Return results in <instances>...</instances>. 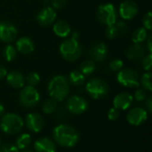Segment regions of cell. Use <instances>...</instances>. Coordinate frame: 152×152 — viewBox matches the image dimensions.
Instances as JSON below:
<instances>
[{
    "instance_id": "9",
    "label": "cell",
    "mask_w": 152,
    "mask_h": 152,
    "mask_svg": "<svg viewBox=\"0 0 152 152\" xmlns=\"http://www.w3.org/2000/svg\"><path fill=\"white\" fill-rule=\"evenodd\" d=\"M68 110L74 115H80L84 113L88 108L87 101L79 95L70 96L67 101Z\"/></svg>"
},
{
    "instance_id": "21",
    "label": "cell",
    "mask_w": 152,
    "mask_h": 152,
    "mask_svg": "<svg viewBox=\"0 0 152 152\" xmlns=\"http://www.w3.org/2000/svg\"><path fill=\"white\" fill-rule=\"evenodd\" d=\"M53 30L54 34L60 37H67L69 36L71 32V28L69 23L62 20L54 21L53 26Z\"/></svg>"
},
{
    "instance_id": "32",
    "label": "cell",
    "mask_w": 152,
    "mask_h": 152,
    "mask_svg": "<svg viewBox=\"0 0 152 152\" xmlns=\"http://www.w3.org/2000/svg\"><path fill=\"white\" fill-rule=\"evenodd\" d=\"M142 66L143 69L146 71H151L152 67V54L149 53L146 54L142 59Z\"/></svg>"
},
{
    "instance_id": "7",
    "label": "cell",
    "mask_w": 152,
    "mask_h": 152,
    "mask_svg": "<svg viewBox=\"0 0 152 152\" xmlns=\"http://www.w3.org/2000/svg\"><path fill=\"white\" fill-rule=\"evenodd\" d=\"M39 101L40 94L33 86H23L19 94V102L25 108H33L37 105Z\"/></svg>"
},
{
    "instance_id": "3",
    "label": "cell",
    "mask_w": 152,
    "mask_h": 152,
    "mask_svg": "<svg viewBox=\"0 0 152 152\" xmlns=\"http://www.w3.org/2000/svg\"><path fill=\"white\" fill-rule=\"evenodd\" d=\"M24 126L23 119L15 113L4 114L0 122L1 130L6 134H19Z\"/></svg>"
},
{
    "instance_id": "16",
    "label": "cell",
    "mask_w": 152,
    "mask_h": 152,
    "mask_svg": "<svg viewBox=\"0 0 152 152\" xmlns=\"http://www.w3.org/2000/svg\"><path fill=\"white\" fill-rule=\"evenodd\" d=\"M134 101V97L132 94L126 92L120 93L117 94L113 99V106L118 110H128Z\"/></svg>"
},
{
    "instance_id": "4",
    "label": "cell",
    "mask_w": 152,
    "mask_h": 152,
    "mask_svg": "<svg viewBox=\"0 0 152 152\" xmlns=\"http://www.w3.org/2000/svg\"><path fill=\"white\" fill-rule=\"evenodd\" d=\"M60 53L64 60L68 61H74L80 57L82 53V48L78 43V40L70 37L64 40L61 44Z\"/></svg>"
},
{
    "instance_id": "35",
    "label": "cell",
    "mask_w": 152,
    "mask_h": 152,
    "mask_svg": "<svg viewBox=\"0 0 152 152\" xmlns=\"http://www.w3.org/2000/svg\"><path fill=\"white\" fill-rule=\"evenodd\" d=\"M147 96H148V94H147V91L145 90V89H138V90H136L135 91V93H134V96H133L136 101H138V102H142V101H144L146 98H147Z\"/></svg>"
},
{
    "instance_id": "13",
    "label": "cell",
    "mask_w": 152,
    "mask_h": 152,
    "mask_svg": "<svg viewBox=\"0 0 152 152\" xmlns=\"http://www.w3.org/2000/svg\"><path fill=\"white\" fill-rule=\"evenodd\" d=\"M126 119L130 125L138 126L147 121L148 112H147V110H145L144 109L140 108V107L134 108L128 112V114L126 116Z\"/></svg>"
},
{
    "instance_id": "37",
    "label": "cell",
    "mask_w": 152,
    "mask_h": 152,
    "mask_svg": "<svg viewBox=\"0 0 152 152\" xmlns=\"http://www.w3.org/2000/svg\"><path fill=\"white\" fill-rule=\"evenodd\" d=\"M0 152H20V150L13 144L5 143L0 146Z\"/></svg>"
},
{
    "instance_id": "44",
    "label": "cell",
    "mask_w": 152,
    "mask_h": 152,
    "mask_svg": "<svg viewBox=\"0 0 152 152\" xmlns=\"http://www.w3.org/2000/svg\"><path fill=\"white\" fill-rule=\"evenodd\" d=\"M43 4H44V6H51L50 0H45Z\"/></svg>"
},
{
    "instance_id": "25",
    "label": "cell",
    "mask_w": 152,
    "mask_h": 152,
    "mask_svg": "<svg viewBox=\"0 0 152 152\" xmlns=\"http://www.w3.org/2000/svg\"><path fill=\"white\" fill-rule=\"evenodd\" d=\"M96 69L95 61L93 60H87L81 63L80 65V71L85 75V76H89L94 73V71Z\"/></svg>"
},
{
    "instance_id": "36",
    "label": "cell",
    "mask_w": 152,
    "mask_h": 152,
    "mask_svg": "<svg viewBox=\"0 0 152 152\" xmlns=\"http://www.w3.org/2000/svg\"><path fill=\"white\" fill-rule=\"evenodd\" d=\"M51 7H53L54 10L62 9L65 7V5L68 3V0H50Z\"/></svg>"
},
{
    "instance_id": "41",
    "label": "cell",
    "mask_w": 152,
    "mask_h": 152,
    "mask_svg": "<svg viewBox=\"0 0 152 152\" xmlns=\"http://www.w3.org/2000/svg\"><path fill=\"white\" fill-rule=\"evenodd\" d=\"M152 39H151V36H148L147 37V49L149 51L150 53H151L152 52Z\"/></svg>"
},
{
    "instance_id": "24",
    "label": "cell",
    "mask_w": 152,
    "mask_h": 152,
    "mask_svg": "<svg viewBox=\"0 0 152 152\" xmlns=\"http://www.w3.org/2000/svg\"><path fill=\"white\" fill-rule=\"evenodd\" d=\"M31 143V136L28 134H21L15 142V146L19 150H25L27 149Z\"/></svg>"
},
{
    "instance_id": "23",
    "label": "cell",
    "mask_w": 152,
    "mask_h": 152,
    "mask_svg": "<svg viewBox=\"0 0 152 152\" xmlns=\"http://www.w3.org/2000/svg\"><path fill=\"white\" fill-rule=\"evenodd\" d=\"M148 30L145 28H136L132 36V40L134 44H141L145 41L148 37Z\"/></svg>"
},
{
    "instance_id": "14",
    "label": "cell",
    "mask_w": 152,
    "mask_h": 152,
    "mask_svg": "<svg viewBox=\"0 0 152 152\" xmlns=\"http://www.w3.org/2000/svg\"><path fill=\"white\" fill-rule=\"evenodd\" d=\"M25 124L29 131L33 133H39L45 126V120L38 113H29L25 118Z\"/></svg>"
},
{
    "instance_id": "5",
    "label": "cell",
    "mask_w": 152,
    "mask_h": 152,
    "mask_svg": "<svg viewBox=\"0 0 152 152\" xmlns=\"http://www.w3.org/2000/svg\"><path fill=\"white\" fill-rule=\"evenodd\" d=\"M97 20L105 26L114 25L117 21L118 13L113 4H102L99 5L96 12Z\"/></svg>"
},
{
    "instance_id": "12",
    "label": "cell",
    "mask_w": 152,
    "mask_h": 152,
    "mask_svg": "<svg viewBox=\"0 0 152 152\" xmlns=\"http://www.w3.org/2000/svg\"><path fill=\"white\" fill-rule=\"evenodd\" d=\"M57 14L55 10L51 6H44L37 15V21L43 27H48L54 23Z\"/></svg>"
},
{
    "instance_id": "34",
    "label": "cell",
    "mask_w": 152,
    "mask_h": 152,
    "mask_svg": "<svg viewBox=\"0 0 152 152\" xmlns=\"http://www.w3.org/2000/svg\"><path fill=\"white\" fill-rule=\"evenodd\" d=\"M105 35L109 39H114L118 36V32L115 27V25H110V26H107L106 29H105Z\"/></svg>"
},
{
    "instance_id": "17",
    "label": "cell",
    "mask_w": 152,
    "mask_h": 152,
    "mask_svg": "<svg viewBox=\"0 0 152 152\" xmlns=\"http://www.w3.org/2000/svg\"><path fill=\"white\" fill-rule=\"evenodd\" d=\"M36 152H57L56 145L53 140L48 137H42L34 143Z\"/></svg>"
},
{
    "instance_id": "15",
    "label": "cell",
    "mask_w": 152,
    "mask_h": 152,
    "mask_svg": "<svg viewBox=\"0 0 152 152\" xmlns=\"http://www.w3.org/2000/svg\"><path fill=\"white\" fill-rule=\"evenodd\" d=\"M89 54L94 61H102L107 58L109 54L108 46L103 42H98L92 45L89 51Z\"/></svg>"
},
{
    "instance_id": "1",
    "label": "cell",
    "mask_w": 152,
    "mask_h": 152,
    "mask_svg": "<svg viewBox=\"0 0 152 152\" xmlns=\"http://www.w3.org/2000/svg\"><path fill=\"white\" fill-rule=\"evenodd\" d=\"M53 138L58 145L64 148H72L79 141V134L74 127L61 124L53 128Z\"/></svg>"
},
{
    "instance_id": "42",
    "label": "cell",
    "mask_w": 152,
    "mask_h": 152,
    "mask_svg": "<svg viewBox=\"0 0 152 152\" xmlns=\"http://www.w3.org/2000/svg\"><path fill=\"white\" fill-rule=\"evenodd\" d=\"M78 37H79V33H78V32H74V33L72 34V36H71V38L77 39V40H78Z\"/></svg>"
},
{
    "instance_id": "26",
    "label": "cell",
    "mask_w": 152,
    "mask_h": 152,
    "mask_svg": "<svg viewBox=\"0 0 152 152\" xmlns=\"http://www.w3.org/2000/svg\"><path fill=\"white\" fill-rule=\"evenodd\" d=\"M16 55H17V50L13 45L8 44L4 47V49H3V56H4V60L6 61H13L16 58Z\"/></svg>"
},
{
    "instance_id": "33",
    "label": "cell",
    "mask_w": 152,
    "mask_h": 152,
    "mask_svg": "<svg viewBox=\"0 0 152 152\" xmlns=\"http://www.w3.org/2000/svg\"><path fill=\"white\" fill-rule=\"evenodd\" d=\"M142 25L147 30H151L152 28V12L151 11L146 12L142 17Z\"/></svg>"
},
{
    "instance_id": "19",
    "label": "cell",
    "mask_w": 152,
    "mask_h": 152,
    "mask_svg": "<svg viewBox=\"0 0 152 152\" xmlns=\"http://www.w3.org/2000/svg\"><path fill=\"white\" fill-rule=\"evenodd\" d=\"M5 77H6V81H7L8 85L13 88L19 89V88H22L24 86L25 77L19 71H15V70L11 71L10 73H7Z\"/></svg>"
},
{
    "instance_id": "22",
    "label": "cell",
    "mask_w": 152,
    "mask_h": 152,
    "mask_svg": "<svg viewBox=\"0 0 152 152\" xmlns=\"http://www.w3.org/2000/svg\"><path fill=\"white\" fill-rule=\"evenodd\" d=\"M69 83L72 84L73 86H79L84 85L86 81V76L79 70H73L69 75Z\"/></svg>"
},
{
    "instance_id": "20",
    "label": "cell",
    "mask_w": 152,
    "mask_h": 152,
    "mask_svg": "<svg viewBox=\"0 0 152 152\" xmlns=\"http://www.w3.org/2000/svg\"><path fill=\"white\" fill-rule=\"evenodd\" d=\"M16 50L23 54H28L30 53H32L35 49V45L33 41L27 37H20L17 41H16Z\"/></svg>"
},
{
    "instance_id": "18",
    "label": "cell",
    "mask_w": 152,
    "mask_h": 152,
    "mask_svg": "<svg viewBox=\"0 0 152 152\" xmlns=\"http://www.w3.org/2000/svg\"><path fill=\"white\" fill-rule=\"evenodd\" d=\"M146 55V50L142 44H133L126 51V57L131 61H141Z\"/></svg>"
},
{
    "instance_id": "45",
    "label": "cell",
    "mask_w": 152,
    "mask_h": 152,
    "mask_svg": "<svg viewBox=\"0 0 152 152\" xmlns=\"http://www.w3.org/2000/svg\"><path fill=\"white\" fill-rule=\"evenodd\" d=\"M20 152H34L33 151H30V150H27V149H25V150H22Z\"/></svg>"
},
{
    "instance_id": "29",
    "label": "cell",
    "mask_w": 152,
    "mask_h": 152,
    "mask_svg": "<svg viewBox=\"0 0 152 152\" xmlns=\"http://www.w3.org/2000/svg\"><path fill=\"white\" fill-rule=\"evenodd\" d=\"M25 82H27L28 86L35 87L40 82V76L37 72H30L25 78Z\"/></svg>"
},
{
    "instance_id": "6",
    "label": "cell",
    "mask_w": 152,
    "mask_h": 152,
    "mask_svg": "<svg viewBox=\"0 0 152 152\" xmlns=\"http://www.w3.org/2000/svg\"><path fill=\"white\" fill-rule=\"evenodd\" d=\"M86 92L88 94L95 100L104 98L110 92L109 85L101 78H93L88 81L86 86Z\"/></svg>"
},
{
    "instance_id": "8",
    "label": "cell",
    "mask_w": 152,
    "mask_h": 152,
    "mask_svg": "<svg viewBox=\"0 0 152 152\" xmlns=\"http://www.w3.org/2000/svg\"><path fill=\"white\" fill-rule=\"evenodd\" d=\"M118 82L123 86L134 88L137 87L140 84V78L138 73L133 69H122L117 75Z\"/></svg>"
},
{
    "instance_id": "39",
    "label": "cell",
    "mask_w": 152,
    "mask_h": 152,
    "mask_svg": "<svg viewBox=\"0 0 152 152\" xmlns=\"http://www.w3.org/2000/svg\"><path fill=\"white\" fill-rule=\"evenodd\" d=\"M145 101V108L147 110V112H152V97L150 96H147V98L144 100Z\"/></svg>"
},
{
    "instance_id": "40",
    "label": "cell",
    "mask_w": 152,
    "mask_h": 152,
    "mask_svg": "<svg viewBox=\"0 0 152 152\" xmlns=\"http://www.w3.org/2000/svg\"><path fill=\"white\" fill-rule=\"evenodd\" d=\"M7 75V70L4 66L0 64V79H3L6 77Z\"/></svg>"
},
{
    "instance_id": "28",
    "label": "cell",
    "mask_w": 152,
    "mask_h": 152,
    "mask_svg": "<svg viewBox=\"0 0 152 152\" xmlns=\"http://www.w3.org/2000/svg\"><path fill=\"white\" fill-rule=\"evenodd\" d=\"M151 77L152 74L151 71H147L145 72L142 78H141V85L143 87V89H145L146 91L151 92L152 90V83H151Z\"/></svg>"
},
{
    "instance_id": "43",
    "label": "cell",
    "mask_w": 152,
    "mask_h": 152,
    "mask_svg": "<svg viewBox=\"0 0 152 152\" xmlns=\"http://www.w3.org/2000/svg\"><path fill=\"white\" fill-rule=\"evenodd\" d=\"M4 112V105L0 102V117L3 116Z\"/></svg>"
},
{
    "instance_id": "27",
    "label": "cell",
    "mask_w": 152,
    "mask_h": 152,
    "mask_svg": "<svg viewBox=\"0 0 152 152\" xmlns=\"http://www.w3.org/2000/svg\"><path fill=\"white\" fill-rule=\"evenodd\" d=\"M56 109H57V102L53 98L45 100L42 105L43 112L45 114H52L56 110Z\"/></svg>"
},
{
    "instance_id": "30",
    "label": "cell",
    "mask_w": 152,
    "mask_h": 152,
    "mask_svg": "<svg viewBox=\"0 0 152 152\" xmlns=\"http://www.w3.org/2000/svg\"><path fill=\"white\" fill-rule=\"evenodd\" d=\"M114 25H115L118 32V36H123V35L126 34V32L128 31V25L124 20H119V21H116V23Z\"/></svg>"
},
{
    "instance_id": "10",
    "label": "cell",
    "mask_w": 152,
    "mask_h": 152,
    "mask_svg": "<svg viewBox=\"0 0 152 152\" xmlns=\"http://www.w3.org/2000/svg\"><path fill=\"white\" fill-rule=\"evenodd\" d=\"M18 35L17 28L10 21H0V41L4 43H11L15 40Z\"/></svg>"
},
{
    "instance_id": "2",
    "label": "cell",
    "mask_w": 152,
    "mask_h": 152,
    "mask_svg": "<svg viewBox=\"0 0 152 152\" xmlns=\"http://www.w3.org/2000/svg\"><path fill=\"white\" fill-rule=\"evenodd\" d=\"M48 94L56 102L64 101L69 93V83L68 78L62 75H57L51 78L47 86Z\"/></svg>"
},
{
    "instance_id": "38",
    "label": "cell",
    "mask_w": 152,
    "mask_h": 152,
    "mask_svg": "<svg viewBox=\"0 0 152 152\" xmlns=\"http://www.w3.org/2000/svg\"><path fill=\"white\" fill-rule=\"evenodd\" d=\"M119 117V110H117L116 108H111L109 111H108V118L110 120H116L118 119Z\"/></svg>"
},
{
    "instance_id": "11",
    "label": "cell",
    "mask_w": 152,
    "mask_h": 152,
    "mask_svg": "<svg viewBox=\"0 0 152 152\" xmlns=\"http://www.w3.org/2000/svg\"><path fill=\"white\" fill-rule=\"evenodd\" d=\"M139 12L137 4L133 0H126L119 5L118 13L124 20L134 19Z\"/></svg>"
},
{
    "instance_id": "46",
    "label": "cell",
    "mask_w": 152,
    "mask_h": 152,
    "mask_svg": "<svg viewBox=\"0 0 152 152\" xmlns=\"http://www.w3.org/2000/svg\"><path fill=\"white\" fill-rule=\"evenodd\" d=\"M0 146H1V140H0Z\"/></svg>"
},
{
    "instance_id": "31",
    "label": "cell",
    "mask_w": 152,
    "mask_h": 152,
    "mask_svg": "<svg viewBox=\"0 0 152 152\" xmlns=\"http://www.w3.org/2000/svg\"><path fill=\"white\" fill-rule=\"evenodd\" d=\"M124 67V62L120 59H114L110 63V69L114 72H118Z\"/></svg>"
}]
</instances>
